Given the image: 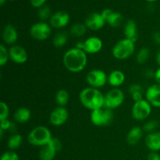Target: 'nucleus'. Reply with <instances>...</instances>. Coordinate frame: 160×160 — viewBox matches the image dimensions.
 <instances>
[{
	"label": "nucleus",
	"instance_id": "0eeeda50",
	"mask_svg": "<svg viewBox=\"0 0 160 160\" xmlns=\"http://www.w3.org/2000/svg\"><path fill=\"white\" fill-rule=\"evenodd\" d=\"M152 112V106L146 99L135 102L131 109V114L134 120L142 121L150 116Z\"/></svg>",
	"mask_w": 160,
	"mask_h": 160
},
{
	"label": "nucleus",
	"instance_id": "2f4dec72",
	"mask_svg": "<svg viewBox=\"0 0 160 160\" xmlns=\"http://www.w3.org/2000/svg\"><path fill=\"white\" fill-rule=\"evenodd\" d=\"M159 127V122L156 120H150L147 123H145L143 127V131H146V132H154L155 130Z\"/></svg>",
	"mask_w": 160,
	"mask_h": 160
},
{
	"label": "nucleus",
	"instance_id": "2eb2a0df",
	"mask_svg": "<svg viewBox=\"0 0 160 160\" xmlns=\"http://www.w3.org/2000/svg\"><path fill=\"white\" fill-rule=\"evenodd\" d=\"M106 20L103 19L101 13L93 12L88 16L85 20V25L88 29L92 31H98L104 27Z\"/></svg>",
	"mask_w": 160,
	"mask_h": 160
},
{
	"label": "nucleus",
	"instance_id": "4c0bfd02",
	"mask_svg": "<svg viewBox=\"0 0 160 160\" xmlns=\"http://www.w3.org/2000/svg\"><path fill=\"white\" fill-rule=\"evenodd\" d=\"M147 160H160V155L156 152H152L148 154Z\"/></svg>",
	"mask_w": 160,
	"mask_h": 160
},
{
	"label": "nucleus",
	"instance_id": "a211bd4d",
	"mask_svg": "<svg viewBox=\"0 0 160 160\" xmlns=\"http://www.w3.org/2000/svg\"><path fill=\"white\" fill-rule=\"evenodd\" d=\"M145 145L148 149L152 152H156L160 150V132L154 131L149 133L145 138Z\"/></svg>",
	"mask_w": 160,
	"mask_h": 160
},
{
	"label": "nucleus",
	"instance_id": "9b49d317",
	"mask_svg": "<svg viewBox=\"0 0 160 160\" xmlns=\"http://www.w3.org/2000/svg\"><path fill=\"white\" fill-rule=\"evenodd\" d=\"M69 112L65 107L58 106L52 111L49 117V121L53 126L59 127L63 125L67 121Z\"/></svg>",
	"mask_w": 160,
	"mask_h": 160
},
{
	"label": "nucleus",
	"instance_id": "393cba45",
	"mask_svg": "<svg viewBox=\"0 0 160 160\" xmlns=\"http://www.w3.org/2000/svg\"><path fill=\"white\" fill-rule=\"evenodd\" d=\"M68 41V35L64 31L58 32L52 38V44L56 48H62L67 44Z\"/></svg>",
	"mask_w": 160,
	"mask_h": 160
},
{
	"label": "nucleus",
	"instance_id": "473e14b6",
	"mask_svg": "<svg viewBox=\"0 0 160 160\" xmlns=\"http://www.w3.org/2000/svg\"><path fill=\"white\" fill-rule=\"evenodd\" d=\"M0 160H20V158L17 153L10 150L3 153Z\"/></svg>",
	"mask_w": 160,
	"mask_h": 160
},
{
	"label": "nucleus",
	"instance_id": "f3484780",
	"mask_svg": "<svg viewBox=\"0 0 160 160\" xmlns=\"http://www.w3.org/2000/svg\"><path fill=\"white\" fill-rule=\"evenodd\" d=\"M3 42L7 45H12L18 39V33L15 27L12 24H6L2 31Z\"/></svg>",
	"mask_w": 160,
	"mask_h": 160
},
{
	"label": "nucleus",
	"instance_id": "a878e982",
	"mask_svg": "<svg viewBox=\"0 0 160 160\" xmlns=\"http://www.w3.org/2000/svg\"><path fill=\"white\" fill-rule=\"evenodd\" d=\"M22 142H23V137L21 136V134H13L10 136V138L8 140V148L11 151H13V150L20 148V145H22Z\"/></svg>",
	"mask_w": 160,
	"mask_h": 160
},
{
	"label": "nucleus",
	"instance_id": "f704fd0d",
	"mask_svg": "<svg viewBox=\"0 0 160 160\" xmlns=\"http://www.w3.org/2000/svg\"><path fill=\"white\" fill-rule=\"evenodd\" d=\"M128 91H129V93L131 95V94L134 93V92H143V88H142L140 84H134L130 86Z\"/></svg>",
	"mask_w": 160,
	"mask_h": 160
},
{
	"label": "nucleus",
	"instance_id": "423d86ee",
	"mask_svg": "<svg viewBox=\"0 0 160 160\" xmlns=\"http://www.w3.org/2000/svg\"><path fill=\"white\" fill-rule=\"evenodd\" d=\"M124 98L125 96L123 91L117 88H114L105 95L104 107L111 110L117 109L123 104Z\"/></svg>",
	"mask_w": 160,
	"mask_h": 160
},
{
	"label": "nucleus",
	"instance_id": "e433bc0d",
	"mask_svg": "<svg viewBox=\"0 0 160 160\" xmlns=\"http://www.w3.org/2000/svg\"><path fill=\"white\" fill-rule=\"evenodd\" d=\"M131 97L134 99V102H135L141 101V100L144 99L143 98V92H134V93L131 94Z\"/></svg>",
	"mask_w": 160,
	"mask_h": 160
},
{
	"label": "nucleus",
	"instance_id": "4be33fe9",
	"mask_svg": "<svg viewBox=\"0 0 160 160\" xmlns=\"http://www.w3.org/2000/svg\"><path fill=\"white\" fill-rule=\"evenodd\" d=\"M14 120L19 123H27L31 117V110L28 108L20 107L14 112Z\"/></svg>",
	"mask_w": 160,
	"mask_h": 160
},
{
	"label": "nucleus",
	"instance_id": "a19ab883",
	"mask_svg": "<svg viewBox=\"0 0 160 160\" xmlns=\"http://www.w3.org/2000/svg\"><path fill=\"white\" fill-rule=\"evenodd\" d=\"M155 80L156 81V84H160V67L156 70V71L155 72Z\"/></svg>",
	"mask_w": 160,
	"mask_h": 160
},
{
	"label": "nucleus",
	"instance_id": "4468645a",
	"mask_svg": "<svg viewBox=\"0 0 160 160\" xmlns=\"http://www.w3.org/2000/svg\"><path fill=\"white\" fill-rule=\"evenodd\" d=\"M103 46L102 41L96 36H92L84 42V51L88 54L99 52Z\"/></svg>",
	"mask_w": 160,
	"mask_h": 160
},
{
	"label": "nucleus",
	"instance_id": "6ab92c4d",
	"mask_svg": "<svg viewBox=\"0 0 160 160\" xmlns=\"http://www.w3.org/2000/svg\"><path fill=\"white\" fill-rule=\"evenodd\" d=\"M125 79H126V77H125L124 73L119 70H113L108 76V82H109V84L111 86L115 88L121 86L125 82Z\"/></svg>",
	"mask_w": 160,
	"mask_h": 160
},
{
	"label": "nucleus",
	"instance_id": "7ed1b4c3",
	"mask_svg": "<svg viewBox=\"0 0 160 160\" xmlns=\"http://www.w3.org/2000/svg\"><path fill=\"white\" fill-rule=\"evenodd\" d=\"M52 138V133L48 128L44 126H38L34 128L28 136V141L34 146L44 147L48 145Z\"/></svg>",
	"mask_w": 160,
	"mask_h": 160
},
{
	"label": "nucleus",
	"instance_id": "f03ea898",
	"mask_svg": "<svg viewBox=\"0 0 160 160\" xmlns=\"http://www.w3.org/2000/svg\"><path fill=\"white\" fill-rule=\"evenodd\" d=\"M105 95L95 88H86L83 89L79 95L81 104L87 109L93 111L104 107Z\"/></svg>",
	"mask_w": 160,
	"mask_h": 160
},
{
	"label": "nucleus",
	"instance_id": "37998d69",
	"mask_svg": "<svg viewBox=\"0 0 160 160\" xmlns=\"http://www.w3.org/2000/svg\"><path fill=\"white\" fill-rule=\"evenodd\" d=\"M6 0H0V5H1V6H2V5L6 2Z\"/></svg>",
	"mask_w": 160,
	"mask_h": 160
},
{
	"label": "nucleus",
	"instance_id": "b1692460",
	"mask_svg": "<svg viewBox=\"0 0 160 160\" xmlns=\"http://www.w3.org/2000/svg\"><path fill=\"white\" fill-rule=\"evenodd\" d=\"M87 26L85 25V23H78L73 24V26L70 28V33L73 37H82L87 32Z\"/></svg>",
	"mask_w": 160,
	"mask_h": 160
},
{
	"label": "nucleus",
	"instance_id": "412c9836",
	"mask_svg": "<svg viewBox=\"0 0 160 160\" xmlns=\"http://www.w3.org/2000/svg\"><path fill=\"white\" fill-rule=\"evenodd\" d=\"M143 128L140 127H134L128 132L127 136V142L129 145H135L140 142L143 136Z\"/></svg>",
	"mask_w": 160,
	"mask_h": 160
},
{
	"label": "nucleus",
	"instance_id": "ea45409f",
	"mask_svg": "<svg viewBox=\"0 0 160 160\" xmlns=\"http://www.w3.org/2000/svg\"><path fill=\"white\" fill-rule=\"evenodd\" d=\"M112 10L110 9H104L102 12V13H101L103 19L106 20H106L108 19V17L110 16V14L112 13Z\"/></svg>",
	"mask_w": 160,
	"mask_h": 160
},
{
	"label": "nucleus",
	"instance_id": "39448f33",
	"mask_svg": "<svg viewBox=\"0 0 160 160\" xmlns=\"http://www.w3.org/2000/svg\"><path fill=\"white\" fill-rule=\"evenodd\" d=\"M113 117L112 111L106 107L92 111L90 116L92 123L97 127L108 126L112 122Z\"/></svg>",
	"mask_w": 160,
	"mask_h": 160
},
{
	"label": "nucleus",
	"instance_id": "6e6552de",
	"mask_svg": "<svg viewBox=\"0 0 160 160\" xmlns=\"http://www.w3.org/2000/svg\"><path fill=\"white\" fill-rule=\"evenodd\" d=\"M62 148V143L60 141L56 138H52L48 145L42 147L39 152L40 160H53L56 153Z\"/></svg>",
	"mask_w": 160,
	"mask_h": 160
},
{
	"label": "nucleus",
	"instance_id": "f257e3e1",
	"mask_svg": "<svg viewBox=\"0 0 160 160\" xmlns=\"http://www.w3.org/2000/svg\"><path fill=\"white\" fill-rule=\"evenodd\" d=\"M62 62L66 69L70 72L79 73L84 70L87 66V53L76 47L70 48L64 54Z\"/></svg>",
	"mask_w": 160,
	"mask_h": 160
},
{
	"label": "nucleus",
	"instance_id": "cd10ccee",
	"mask_svg": "<svg viewBox=\"0 0 160 160\" xmlns=\"http://www.w3.org/2000/svg\"><path fill=\"white\" fill-rule=\"evenodd\" d=\"M150 57V50L148 48H142L138 52L136 60L139 64H145Z\"/></svg>",
	"mask_w": 160,
	"mask_h": 160
},
{
	"label": "nucleus",
	"instance_id": "7c9ffc66",
	"mask_svg": "<svg viewBox=\"0 0 160 160\" xmlns=\"http://www.w3.org/2000/svg\"><path fill=\"white\" fill-rule=\"evenodd\" d=\"M9 113V109L8 105L4 102H0V120L8 119Z\"/></svg>",
	"mask_w": 160,
	"mask_h": 160
},
{
	"label": "nucleus",
	"instance_id": "bb28decb",
	"mask_svg": "<svg viewBox=\"0 0 160 160\" xmlns=\"http://www.w3.org/2000/svg\"><path fill=\"white\" fill-rule=\"evenodd\" d=\"M123 21V17L120 12H113L110 14L108 19L106 20V23L109 24V26L112 28H118L122 24Z\"/></svg>",
	"mask_w": 160,
	"mask_h": 160
},
{
	"label": "nucleus",
	"instance_id": "ddd939ff",
	"mask_svg": "<svg viewBox=\"0 0 160 160\" xmlns=\"http://www.w3.org/2000/svg\"><path fill=\"white\" fill-rule=\"evenodd\" d=\"M145 98L152 106L160 108V84L149 86L145 92Z\"/></svg>",
	"mask_w": 160,
	"mask_h": 160
},
{
	"label": "nucleus",
	"instance_id": "c9c22d12",
	"mask_svg": "<svg viewBox=\"0 0 160 160\" xmlns=\"http://www.w3.org/2000/svg\"><path fill=\"white\" fill-rule=\"evenodd\" d=\"M46 0H31V3L34 7L41 8L45 6V2Z\"/></svg>",
	"mask_w": 160,
	"mask_h": 160
},
{
	"label": "nucleus",
	"instance_id": "f8f14e48",
	"mask_svg": "<svg viewBox=\"0 0 160 160\" xmlns=\"http://www.w3.org/2000/svg\"><path fill=\"white\" fill-rule=\"evenodd\" d=\"M9 59L17 64H23L28 60L27 50L21 45H13L9 48Z\"/></svg>",
	"mask_w": 160,
	"mask_h": 160
},
{
	"label": "nucleus",
	"instance_id": "c85d7f7f",
	"mask_svg": "<svg viewBox=\"0 0 160 160\" xmlns=\"http://www.w3.org/2000/svg\"><path fill=\"white\" fill-rule=\"evenodd\" d=\"M9 59V50L5 47L4 45H0V66L3 67L6 65Z\"/></svg>",
	"mask_w": 160,
	"mask_h": 160
},
{
	"label": "nucleus",
	"instance_id": "5701e85b",
	"mask_svg": "<svg viewBox=\"0 0 160 160\" xmlns=\"http://www.w3.org/2000/svg\"><path fill=\"white\" fill-rule=\"evenodd\" d=\"M55 100H56V102L58 106L64 107L69 102V100H70L69 92L65 89H60L56 92Z\"/></svg>",
	"mask_w": 160,
	"mask_h": 160
},
{
	"label": "nucleus",
	"instance_id": "c03bdc74",
	"mask_svg": "<svg viewBox=\"0 0 160 160\" xmlns=\"http://www.w3.org/2000/svg\"><path fill=\"white\" fill-rule=\"evenodd\" d=\"M147 2H156V0H146Z\"/></svg>",
	"mask_w": 160,
	"mask_h": 160
},
{
	"label": "nucleus",
	"instance_id": "79ce46f5",
	"mask_svg": "<svg viewBox=\"0 0 160 160\" xmlns=\"http://www.w3.org/2000/svg\"><path fill=\"white\" fill-rule=\"evenodd\" d=\"M156 59V62H157V64L159 66V67H160V48L159 49V51L157 52Z\"/></svg>",
	"mask_w": 160,
	"mask_h": 160
},
{
	"label": "nucleus",
	"instance_id": "9d476101",
	"mask_svg": "<svg viewBox=\"0 0 160 160\" xmlns=\"http://www.w3.org/2000/svg\"><path fill=\"white\" fill-rule=\"evenodd\" d=\"M51 27L45 22L34 23L30 29V34L34 39L38 41L46 40L51 35Z\"/></svg>",
	"mask_w": 160,
	"mask_h": 160
},
{
	"label": "nucleus",
	"instance_id": "aec40b11",
	"mask_svg": "<svg viewBox=\"0 0 160 160\" xmlns=\"http://www.w3.org/2000/svg\"><path fill=\"white\" fill-rule=\"evenodd\" d=\"M123 33L126 38L136 42V41L138 40V27L134 20H129L127 21Z\"/></svg>",
	"mask_w": 160,
	"mask_h": 160
},
{
	"label": "nucleus",
	"instance_id": "72a5a7b5",
	"mask_svg": "<svg viewBox=\"0 0 160 160\" xmlns=\"http://www.w3.org/2000/svg\"><path fill=\"white\" fill-rule=\"evenodd\" d=\"M13 126V123L8 119L6 120H0V130L2 131H6V130H10Z\"/></svg>",
	"mask_w": 160,
	"mask_h": 160
},
{
	"label": "nucleus",
	"instance_id": "20e7f679",
	"mask_svg": "<svg viewBox=\"0 0 160 160\" xmlns=\"http://www.w3.org/2000/svg\"><path fill=\"white\" fill-rule=\"evenodd\" d=\"M135 50V42L128 38L119 41L112 48V53L114 58L119 60H124L132 56Z\"/></svg>",
	"mask_w": 160,
	"mask_h": 160
},
{
	"label": "nucleus",
	"instance_id": "1a4fd4ad",
	"mask_svg": "<svg viewBox=\"0 0 160 160\" xmlns=\"http://www.w3.org/2000/svg\"><path fill=\"white\" fill-rule=\"evenodd\" d=\"M86 81L91 87L98 89L106 84L108 77L103 70L95 69L88 72L86 77Z\"/></svg>",
	"mask_w": 160,
	"mask_h": 160
},
{
	"label": "nucleus",
	"instance_id": "dca6fc26",
	"mask_svg": "<svg viewBox=\"0 0 160 160\" xmlns=\"http://www.w3.org/2000/svg\"><path fill=\"white\" fill-rule=\"evenodd\" d=\"M70 21V16L64 11H59L52 15L50 24L52 28H62L67 26Z\"/></svg>",
	"mask_w": 160,
	"mask_h": 160
},
{
	"label": "nucleus",
	"instance_id": "58836bf2",
	"mask_svg": "<svg viewBox=\"0 0 160 160\" xmlns=\"http://www.w3.org/2000/svg\"><path fill=\"white\" fill-rule=\"evenodd\" d=\"M152 39L154 42L157 45H160V32L159 31H155L152 34Z\"/></svg>",
	"mask_w": 160,
	"mask_h": 160
},
{
	"label": "nucleus",
	"instance_id": "c756f323",
	"mask_svg": "<svg viewBox=\"0 0 160 160\" xmlns=\"http://www.w3.org/2000/svg\"><path fill=\"white\" fill-rule=\"evenodd\" d=\"M38 16L42 20H45L50 17L51 18V9L48 6H43L38 11Z\"/></svg>",
	"mask_w": 160,
	"mask_h": 160
},
{
	"label": "nucleus",
	"instance_id": "a18cd8bd",
	"mask_svg": "<svg viewBox=\"0 0 160 160\" xmlns=\"http://www.w3.org/2000/svg\"><path fill=\"white\" fill-rule=\"evenodd\" d=\"M10 1H13V0H10Z\"/></svg>",
	"mask_w": 160,
	"mask_h": 160
}]
</instances>
